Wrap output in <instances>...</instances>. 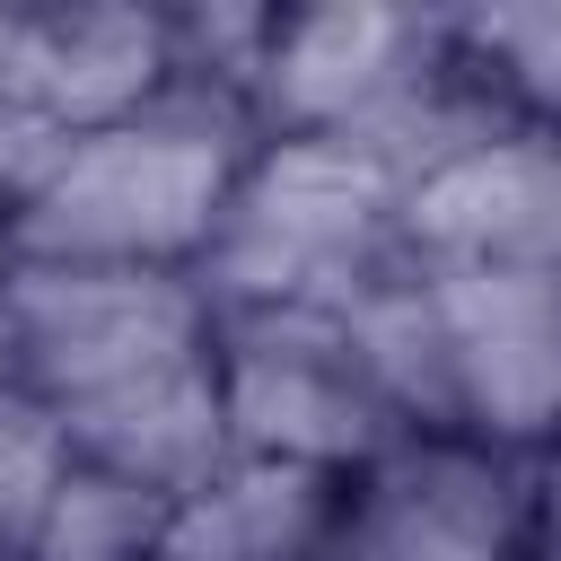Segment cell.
<instances>
[{
  "mask_svg": "<svg viewBox=\"0 0 561 561\" xmlns=\"http://www.w3.org/2000/svg\"><path fill=\"white\" fill-rule=\"evenodd\" d=\"M403 263V193L351 140H263L193 263L210 316L351 307Z\"/></svg>",
  "mask_w": 561,
  "mask_h": 561,
  "instance_id": "obj_1",
  "label": "cell"
},
{
  "mask_svg": "<svg viewBox=\"0 0 561 561\" xmlns=\"http://www.w3.org/2000/svg\"><path fill=\"white\" fill-rule=\"evenodd\" d=\"M210 359H219V403L237 456H280L316 473H359L394 438H412L386 394L368 386L351 324L333 307H254V316H210Z\"/></svg>",
  "mask_w": 561,
  "mask_h": 561,
  "instance_id": "obj_2",
  "label": "cell"
},
{
  "mask_svg": "<svg viewBox=\"0 0 561 561\" xmlns=\"http://www.w3.org/2000/svg\"><path fill=\"white\" fill-rule=\"evenodd\" d=\"M0 333L18 359V394L70 412L114 394L210 342V298L193 272H123V263H0Z\"/></svg>",
  "mask_w": 561,
  "mask_h": 561,
  "instance_id": "obj_3",
  "label": "cell"
},
{
  "mask_svg": "<svg viewBox=\"0 0 561 561\" xmlns=\"http://www.w3.org/2000/svg\"><path fill=\"white\" fill-rule=\"evenodd\" d=\"M535 473L482 438H394L342 482L324 561H526Z\"/></svg>",
  "mask_w": 561,
  "mask_h": 561,
  "instance_id": "obj_4",
  "label": "cell"
},
{
  "mask_svg": "<svg viewBox=\"0 0 561 561\" xmlns=\"http://www.w3.org/2000/svg\"><path fill=\"white\" fill-rule=\"evenodd\" d=\"M430 280L456 342L465 438L500 456L561 447V263H456Z\"/></svg>",
  "mask_w": 561,
  "mask_h": 561,
  "instance_id": "obj_5",
  "label": "cell"
},
{
  "mask_svg": "<svg viewBox=\"0 0 561 561\" xmlns=\"http://www.w3.org/2000/svg\"><path fill=\"white\" fill-rule=\"evenodd\" d=\"M456 44V18H403V9H298L272 26L254 123L263 140H342L377 105H394L412 79H430Z\"/></svg>",
  "mask_w": 561,
  "mask_h": 561,
  "instance_id": "obj_6",
  "label": "cell"
},
{
  "mask_svg": "<svg viewBox=\"0 0 561 561\" xmlns=\"http://www.w3.org/2000/svg\"><path fill=\"white\" fill-rule=\"evenodd\" d=\"M175 18L158 9H9L0 26V96L61 123L105 131L167 96Z\"/></svg>",
  "mask_w": 561,
  "mask_h": 561,
  "instance_id": "obj_7",
  "label": "cell"
},
{
  "mask_svg": "<svg viewBox=\"0 0 561 561\" xmlns=\"http://www.w3.org/2000/svg\"><path fill=\"white\" fill-rule=\"evenodd\" d=\"M61 438H70L79 465L123 473V482H140V491H167V500L202 491V482L237 456L210 342L184 351V359H167V368H149V377H131V386H114V394L70 403V412H61Z\"/></svg>",
  "mask_w": 561,
  "mask_h": 561,
  "instance_id": "obj_8",
  "label": "cell"
},
{
  "mask_svg": "<svg viewBox=\"0 0 561 561\" xmlns=\"http://www.w3.org/2000/svg\"><path fill=\"white\" fill-rule=\"evenodd\" d=\"M342 508V473L280 465V456H228L202 491L167 508L158 561H324Z\"/></svg>",
  "mask_w": 561,
  "mask_h": 561,
  "instance_id": "obj_9",
  "label": "cell"
},
{
  "mask_svg": "<svg viewBox=\"0 0 561 561\" xmlns=\"http://www.w3.org/2000/svg\"><path fill=\"white\" fill-rule=\"evenodd\" d=\"M167 491H140L123 473H96V465H70L44 526H35V552L26 561H158L167 543Z\"/></svg>",
  "mask_w": 561,
  "mask_h": 561,
  "instance_id": "obj_10",
  "label": "cell"
},
{
  "mask_svg": "<svg viewBox=\"0 0 561 561\" xmlns=\"http://www.w3.org/2000/svg\"><path fill=\"white\" fill-rule=\"evenodd\" d=\"M70 438H61V412L35 403V394H0V561H26L35 552V526L70 473Z\"/></svg>",
  "mask_w": 561,
  "mask_h": 561,
  "instance_id": "obj_11",
  "label": "cell"
},
{
  "mask_svg": "<svg viewBox=\"0 0 561 561\" xmlns=\"http://www.w3.org/2000/svg\"><path fill=\"white\" fill-rule=\"evenodd\" d=\"M18 386V359H9V333H0V394Z\"/></svg>",
  "mask_w": 561,
  "mask_h": 561,
  "instance_id": "obj_12",
  "label": "cell"
},
{
  "mask_svg": "<svg viewBox=\"0 0 561 561\" xmlns=\"http://www.w3.org/2000/svg\"><path fill=\"white\" fill-rule=\"evenodd\" d=\"M535 561H561V543H543V552H535Z\"/></svg>",
  "mask_w": 561,
  "mask_h": 561,
  "instance_id": "obj_13",
  "label": "cell"
}]
</instances>
